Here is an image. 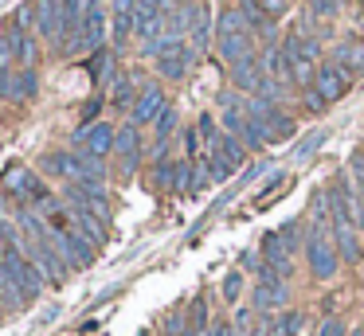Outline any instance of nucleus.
I'll return each instance as SVG.
<instances>
[{"mask_svg": "<svg viewBox=\"0 0 364 336\" xmlns=\"http://www.w3.org/2000/svg\"><path fill=\"white\" fill-rule=\"evenodd\" d=\"M306 258H309V273H314L317 281H329L333 273H337V266H341V254H337V246H333V234H329V223H309V231H306Z\"/></svg>", "mask_w": 364, "mask_h": 336, "instance_id": "f257e3e1", "label": "nucleus"}, {"mask_svg": "<svg viewBox=\"0 0 364 336\" xmlns=\"http://www.w3.org/2000/svg\"><path fill=\"white\" fill-rule=\"evenodd\" d=\"M51 242H55V250H59V258H63L71 270H87L90 262H95V242L87 239L82 231H51Z\"/></svg>", "mask_w": 364, "mask_h": 336, "instance_id": "f03ea898", "label": "nucleus"}, {"mask_svg": "<svg viewBox=\"0 0 364 336\" xmlns=\"http://www.w3.org/2000/svg\"><path fill=\"white\" fill-rule=\"evenodd\" d=\"M40 90V75L36 67H16V70H0V98L4 102H28Z\"/></svg>", "mask_w": 364, "mask_h": 336, "instance_id": "7ed1b4c3", "label": "nucleus"}, {"mask_svg": "<svg viewBox=\"0 0 364 336\" xmlns=\"http://www.w3.org/2000/svg\"><path fill=\"white\" fill-rule=\"evenodd\" d=\"M67 28V0H36V31L51 43H63Z\"/></svg>", "mask_w": 364, "mask_h": 336, "instance_id": "20e7f679", "label": "nucleus"}, {"mask_svg": "<svg viewBox=\"0 0 364 336\" xmlns=\"http://www.w3.org/2000/svg\"><path fill=\"white\" fill-rule=\"evenodd\" d=\"M223 129H228L231 137H239L247 148H262V145H267L262 125L251 121V117L243 114V106H228V109H223Z\"/></svg>", "mask_w": 364, "mask_h": 336, "instance_id": "39448f33", "label": "nucleus"}, {"mask_svg": "<svg viewBox=\"0 0 364 336\" xmlns=\"http://www.w3.org/2000/svg\"><path fill=\"white\" fill-rule=\"evenodd\" d=\"M114 141H118V129L114 125H106V121H95V125H82L79 133H75V145L82 148V153H90V156H110L114 153Z\"/></svg>", "mask_w": 364, "mask_h": 336, "instance_id": "423d86ee", "label": "nucleus"}, {"mask_svg": "<svg viewBox=\"0 0 364 336\" xmlns=\"http://www.w3.org/2000/svg\"><path fill=\"white\" fill-rule=\"evenodd\" d=\"M348 82H353V75H348L345 67H337V63H321L314 75V90L321 94L325 102H337L348 94Z\"/></svg>", "mask_w": 364, "mask_h": 336, "instance_id": "0eeeda50", "label": "nucleus"}, {"mask_svg": "<svg viewBox=\"0 0 364 336\" xmlns=\"http://www.w3.org/2000/svg\"><path fill=\"white\" fill-rule=\"evenodd\" d=\"M9 192L16 195L24 207H28V203H51L43 180L36 176V172H28V168H12V172H9Z\"/></svg>", "mask_w": 364, "mask_h": 336, "instance_id": "6e6552de", "label": "nucleus"}, {"mask_svg": "<svg viewBox=\"0 0 364 336\" xmlns=\"http://www.w3.org/2000/svg\"><path fill=\"white\" fill-rule=\"evenodd\" d=\"M165 106H168L165 90H161L157 82H149V86L137 90V102H134V109H129V121H134V125H149V121H157V117H161V109H165Z\"/></svg>", "mask_w": 364, "mask_h": 336, "instance_id": "1a4fd4ad", "label": "nucleus"}, {"mask_svg": "<svg viewBox=\"0 0 364 336\" xmlns=\"http://www.w3.org/2000/svg\"><path fill=\"white\" fill-rule=\"evenodd\" d=\"M329 234H333V246H337L341 262H360V231H356L353 219H333L329 223Z\"/></svg>", "mask_w": 364, "mask_h": 336, "instance_id": "9d476101", "label": "nucleus"}, {"mask_svg": "<svg viewBox=\"0 0 364 336\" xmlns=\"http://www.w3.org/2000/svg\"><path fill=\"white\" fill-rule=\"evenodd\" d=\"M290 301V281L282 278H259V286H255V313H274L282 309V305Z\"/></svg>", "mask_w": 364, "mask_h": 336, "instance_id": "9b49d317", "label": "nucleus"}, {"mask_svg": "<svg viewBox=\"0 0 364 336\" xmlns=\"http://www.w3.org/2000/svg\"><path fill=\"white\" fill-rule=\"evenodd\" d=\"M267 78H270L267 67H262V59H255V55L231 67V86H235V90H243V94H259Z\"/></svg>", "mask_w": 364, "mask_h": 336, "instance_id": "f8f14e48", "label": "nucleus"}, {"mask_svg": "<svg viewBox=\"0 0 364 336\" xmlns=\"http://www.w3.org/2000/svg\"><path fill=\"white\" fill-rule=\"evenodd\" d=\"M114 153H118V161H122V172H134L137 164H141V133H137V125L129 121V125H122L118 129V141H114Z\"/></svg>", "mask_w": 364, "mask_h": 336, "instance_id": "ddd939ff", "label": "nucleus"}, {"mask_svg": "<svg viewBox=\"0 0 364 336\" xmlns=\"http://www.w3.org/2000/svg\"><path fill=\"white\" fill-rule=\"evenodd\" d=\"M239 12H243L247 28H251V36H262L267 43H274V20L267 16V8L259 4V0H239Z\"/></svg>", "mask_w": 364, "mask_h": 336, "instance_id": "4468645a", "label": "nucleus"}, {"mask_svg": "<svg viewBox=\"0 0 364 336\" xmlns=\"http://www.w3.org/2000/svg\"><path fill=\"white\" fill-rule=\"evenodd\" d=\"M251 39H255L251 31H247V36H223V39H215V47H220V59L228 63V67L251 59V55H255V43H251Z\"/></svg>", "mask_w": 364, "mask_h": 336, "instance_id": "2eb2a0df", "label": "nucleus"}, {"mask_svg": "<svg viewBox=\"0 0 364 336\" xmlns=\"http://www.w3.org/2000/svg\"><path fill=\"white\" fill-rule=\"evenodd\" d=\"M333 63L337 67H345L348 75H364V43H356V39H345V43L333 47Z\"/></svg>", "mask_w": 364, "mask_h": 336, "instance_id": "dca6fc26", "label": "nucleus"}, {"mask_svg": "<svg viewBox=\"0 0 364 336\" xmlns=\"http://www.w3.org/2000/svg\"><path fill=\"white\" fill-rule=\"evenodd\" d=\"M71 223H75V231H82L95 246H102V242H106V223L98 215H90L87 207H71Z\"/></svg>", "mask_w": 364, "mask_h": 336, "instance_id": "f3484780", "label": "nucleus"}, {"mask_svg": "<svg viewBox=\"0 0 364 336\" xmlns=\"http://www.w3.org/2000/svg\"><path fill=\"white\" fill-rule=\"evenodd\" d=\"M188 39H192V51H204L208 47V39H212V16H208V8L204 4H196V20H192V31H188Z\"/></svg>", "mask_w": 364, "mask_h": 336, "instance_id": "a211bd4d", "label": "nucleus"}, {"mask_svg": "<svg viewBox=\"0 0 364 336\" xmlns=\"http://www.w3.org/2000/svg\"><path fill=\"white\" fill-rule=\"evenodd\" d=\"M247 20H243V12L239 8H223L220 12V20H215V39H223V36H247Z\"/></svg>", "mask_w": 364, "mask_h": 336, "instance_id": "6ab92c4d", "label": "nucleus"}, {"mask_svg": "<svg viewBox=\"0 0 364 336\" xmlns=\"http://www.w3.org/2000/svg\"><path fill=\"white\" fill-rule=\"evenodd\" d=\"M87 70H90L95 82H110V78H114V55L106 51V47H98V51L87 59Z\"/></svg>", "mask_w": 364, "mask_h": 336, "instance_id": "aec40b11", "label": "nucleus"}, {"mask_svg": "<svg viewBox=\"0 0 364 336\" xmlns=\"http://www.w3.org/2000/svg\"><path fill=\"white\" fill-rule=\"evenodd\" d=\"M262 67H267L270 78H278V82H290V59L282 55V47H270V51L262 55Z\"/></svg>", "mask_w": 364, "mask_h": 336, "instance_id": "412c9836", "label": "nucleus"}, {"mask_svg": "<svg viewBox=\"0 0 364 336\" xmlns=\"http://www.w3.org/2000/svg\"><path fill=\"white\" fill-rule=\"evenodd\" d=\"M134 86H137V75H118V82H114V94H110V102L114 106H122V109H134V102H137V94H134Z\"/></svg>", "mask_w": 364, "mask_h": 336, "instance_id": "4be33fe9", "label": "nucleus"}, {"mask_svg": "<svg viewBox=\"0 0 364 336\" xmlns=\"http://www.w3.org/2000/svg\"><path fill=\"white\" fill-rule=\"evenodd\" d=\"M325 137H329V133H325V129H314V133H309L306 141H298V148H294V161H309V156H314L317 148L325 145Z\"/></svg>", "mask_w": 364, "mask_h": 336, "instance_id": "5701e85b", "label": "nucleus"}, {"mask_svg": "<svg viewBox=\"0 0 364 336\" xmlns=\"http://www.w3.org/2000/svg\"><path fill=\"white\" fill-rule=\"evenodd\" d=\"M278 234H282V242H286V250H290V258H294V250L306 246V239H301V223H298V219L282 223V227H278Z\"/></svg>", "mask_w": 364, "mask_h": 336, "instance_id": "b1692460", "label": "nucleus"}, {"mask_svg": "<svg viewBox=\"0 0 364 336\" xmlns=\"http://www.w3.org/2000/svg\"><path fill=\"white\" fill-rule=\"evenodd\" d=\"M301 325H306V313H282V317L274 320V328H278V336H298L301 332Z\"/></svg>", "mask_w": 364, "mask_h": 336, "instance_id": "393cba45", "label": "nucleus"}, {"mask_svg": "<svg viewBox=\"0 0 364 336\" xmlns=\"http://www.w3.org/2000/svg\"><path fill=\"white\" fill-rule=\"evenodd\" d=\"M153 129H157V141L165 145V141L173 137V129H176V109H173V106H165V109H161V117L153 121Z\"/></svg>", "mask_w": 364, "mask_h": 336, "instance_id": "a878e982", "label": "nucleus"}, {"mask_svg": "<svg viewBox=\"0 0 364 336\" xmlns=\"http://www.w3.org/2000/svg\"><path fill=\"white\" fill-rule=\"evenodd\" d=\"M134 36V12H114V43H126Z\"/></svg>", "mask_w": 364, "mask_h": 336, "instance_id": "bb28decb", "label": "nucleus"}, {"mask_svg": "<svg viewBox=\"0 0 364 336\" xmlns=\"http://www.w3.org/2000/svg\"><path fill=\"white\" fill-rule=\"evenodd\" d=\"M12 28H20V31L36 28V4H20L16 12H12Z\"/></svg>", "mask_w": 364, "mask_h": 336, "instance_id": "cd10ccee", "label": "nucleus"}, {"mask_svg": "<svg viewBox=\"0 0 364 336\" xmlns=\"http://www.w3.org/2000/svg\"><path fill=\"white\" fill-rule=\"evenodd\" d=\"M208 180H212V172H208V164H204V161H200V164H192L188 192H204V188H208Z\"/></svg>", "mask_w": 364, "mask_h": 336, "instance_id": "c85d7f7f", "label": "nucleus"}, {"mask_svg": "<svg viewBox=\"0 0 364 336\" xmlns=\"http://www.w3.org/2000/svg\"><path fill=\"white\" fill-rule=\"evenodd\" d=\"M223 301H235V297H239V289H243V273H239V270H231L228 273V278H223Z\"/></svg>", "mask_w": 364, "mask_h": 336, "instance_id": "c756f323", "label": "nucleus"}, {"mask_svg": "<svg viewBox=\"0 0 364 336\" xmlns=\"http://www.w3.org/2000/svg\"><path fill=\"white\" fill-rule=\"evenodd\" d=\"M200 137H204V141H208V145H215V141H220V137H223V133H220V129H215V121H212V114H204V117H200Z\"/></svg>", "mask_w": 364, "mask_h": 336, "instance_id": "7c9ffc66", "label": "nucleus"}, {"mask_svg": "<svg viewBox=\"0 0 364 336\" xmlns=\"http://www.w3.org/2000/svg\"><path fill=\"white\" fill-rule=\"evenodd\" d=\"M301 94H306V109H309V114H325V106H329V102H325L321 94L314 90V86H306Z\"/></svg>", "mask_w": 364, "mask_h": 336, "instance_id": "2f4dec72", "label": "nucleus"}, {"mask_svg": "<svg viewBox=\"0 0 364 336\" xmlns=\"http://www.w3.org/2000/svg\"><path fill=\"white\" fill-rule=\"evenodd\" d=\"M314 336H348V332H345V325H341V320L329 317V320H321V325H317Z\"/></svg>", "mask_w": 364, "mask_h": 336, "instance_id": "473e14b6", "label": "nucleus"}, {"mask_svg": "<svg viewBox=\"0 0 364 336\" xmlns=\"http://www.w3.org/2000/svg\"><path fill=\"white\" fill-rule=\"evenodd\" d=\"M337 8V0H309V16H333Z\"/></svg>", "mask_w": 364, "mask_h": 336, "instance_id": "72a5a7b5", "label": "nucleus"}, {"mask_svg": "<svg viewBox=\"0 0 364 336\" xmlns=\"http://www.w3.org/2000/svg\"><path fill=\"white\" fill-rule=\"evenodd\" d=\"M259 4L267 8V16H270V20H278V16H282L286 8H290V0H259Z\"/></svg>", "mask_w": 364, "mask_h": 336, "instance_id": "f704fd0d", "label": "nucleus"}, {"mask_svg": "<svg viewBox=\"0 0 364 336\" xmlns=\"http://www.w3.org/2000/svg\"><path fill=\"white\" fill-rule=\"evenodd\" d=\"M239 266H243V270H255V273H259V270H262V254H255V250H243Z\"/></svg>", "mask_w": 364, "mask_h": 336, "instance_id": "c9c22d12", "label": "nucleus"}, {"mask_svg": "<svg viewBox=\"0 0 364 336\" xmlns=\"http://www.w3.org/2000/svg\"><path fill=\"white\" fill-rule=\"evenodd\" d=\"M353 180H356V192H364V153L353 156Z\"/></svg>", "mask_w": 364, "mask_h": 336, "instance_id": "e433bc0d", "label": "nucleus"}, {"mask_svg": "<svg viewBox=\"0 0 364 336\" xmlns=\"http://www.w3.org/2000/svg\"><path fill=\"white\" fill-rule=\"evenodd\" d=\"M200 141H204V137H200L196 129H188V133H184V145H188V153H192V156L200 153Z\"/></svg>", "mask_w": 364, "mask_h": 336, "instance_id": "4c0bfd02", "label": "nucleus"}, {"mask_svg": "<svg viewBox=\"0 0 364 336\" xmlns=\"http://www.w3.org/2000/svg\"><path fill=\"white\" fill-rule=\"evenodd\" d=\"M98 106H102V102H87V109H82V125H95V114H98Z\"/></svg>", "mask_w": 364, "mask_h": 336, "instance_id": "58836bf2", "label": "nucleus"}, {"mask_svg": "<svg viewBox=\"0 0 364 336\" xmlns=\"http://www.w3.org/2000/svg\"><path fill=\"white\" fill-rule=\"evenodd\" d=\"M204 336H235V328H231V325H212Z\"/></svg>", "mask_w": 364, "mask_h": 336, "instance_id": "ea45409f", "label": "nucleus"}, {"mask_svg": "<svg viewBox=\"0 0 364 336\" xmlns=\"http://www.w3.org/2000/svg\"><path fill=\"white\" fill-rule=\"evenodd\" d=\"M188 4H196V0H161V8H165V12H173V8H188Z\"/></svg>", "mask_w": 364, "mask_h": 336, "instance_id": "a19ab883", "label": "nucleus"}, {"mask_svg": "<svg viewBox=\"0 0 364 336\" xmlns=\"http://www.w3.org/2000/svg\"><path fill=\"white\" fill-rule=\"evenodd\" d=\"M247 325H251V313H247V309H239V317H235V328H247Z\"/></svg>", "mask_w": 364, "mask_h": 336, "instance_id": "79ce46f5", "label": "nucleus"}, {"mask_svg": "<svg viewBox=\"0 0 364 336\" xmlns=\"http://www.w3.org/2000/svg\"><path fill=\"white\" fill-rule=\"evenodd\" d=\"M0 55H4V31H0Z\"/></svg>", "mask_w": 364, "mask_h": 336, "instance_id": "37998d69", "label": "nucleus"}, {"mask_svg": "<svg viewBox=\"0 0 364 336\" xmlns=\"http://www.w3.org/2000/svg\"><path fill=\"white\" fill-rule=\"evenodd\" d=\"M353 336H364V332H360V328H353Z\"/></svg>", "mask_w": 364, "mask_h": 336, "instance_id": "c03bdc74", "label": "nucleus"}, {"mask_svg": "<svg viewBox=\"0 0 364 336\" xmlns=\"http://www.w3.org/2000/svg\"><path fill=\"white\" fill-rule=\"evenodd\" d=\"M337 4H345V0H337Z\"/></svg>", "mask_w": 364, "mask_h": 336, "instance_id": "a18cd8bd", "label": "nucleus"}]
</instances>
